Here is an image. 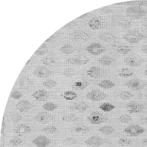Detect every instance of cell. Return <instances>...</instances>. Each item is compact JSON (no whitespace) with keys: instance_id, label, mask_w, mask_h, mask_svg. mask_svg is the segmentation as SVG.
<instances>
[{"instance_id":"cell-28","label":"cell","mask_w":147,"mask_h":147,"mask_svg":"<svg viewBox=\"0 0 147 147\" xmlns=\"http://www.w3.org/2000/svg\"><path fill=\"white\" fill-rule=\"evenodd\" d=\"M100 109L105 112H109L112 111L115 108V106L109 102H104L99 107Z\"/></svg>"},{"instance_id":"cell-8","label":"cell","mask_w":147,"mask_h":147,"mask_svg":"<svg viewBox=\"0 0 147 147\" xmlns=\"http://www.w3.org/2000/svg\"><path fill=\"white\" fill-rule=\"evenodd\" d=\"M108 96L107 94L98 90H92L86 95L87 98L92 101H100L103 100Z\"/></svg>"},{"instance_id":"cell-49","label":"cell","mask_w":147,"mask_h":147,"mask_svg":"<svg viewBox=\"0 0 147 147\" xmlns=\"http://www.w3.org/2000/svg\"><path fill=\"white\" fill-rule=\"evenodd\" d=\"M75 24H76L74 22V21H72L68 23L67 25H65L64 27L68 28H73V27H74Z\"/></svg>"},{"instance_id":"cell-36","label":"cell","mask_w":147,"mask_h":147,"mask_svg":"<svg viewBox=\"0 0 147 147\" xmlns=\"http://www.w3.org/2000/svg\"><path fill=\"white\" fill-rule=\"evenodd\" d=\"M131 120V117L127 114H122L118 118L119 122L122 124H127L130 122Z\"/></svg>"},{"instance_id":"cell-55","label":"cell","mask_w":147,"mask_h":147,"mask_svg":"<svg viewBox=\"0 0 147 147\" xmlns=\"http://www.w3.org/2000/svg\"><path fill=\"white\" fill-rule=\"evenodd\" d=\"M145 24L147 27V19H146V21H145Z\"/></svg>"},{"instance_id":"cell-48","label":"cell","mask_w":147,"mask_h":147,"mask_svg":"<svg viewBox=\"0 0 147 147\" xmlns=\"http://www.w3.org/2000/svg\"><path fill=\"white\" fill-rule=\"evenodd\" d=\"M11 119L13 122L14 123H18L22 119V118L20 115L16 114H14L12 116Z\"/></svg>"},{"instance_id":"cell-4","label":"cell","mask_w":147,"mask_h":147,"mask_svg":"<svg viewBox=\"0 0 147 147\" xmlns=\"http://www.w3.org/2000/svg\"><path fill=\"white\" fill-rule=\"evenodd\" d=\"M145 108L143 103L138 101H130L126 105L127 111L131 113H141L144 110Z\"/></svg>"},{"instance_id":"cell-6","label":"cell","mask_w":147,"mask_h":147,"mask_svg":"<svg viewBox=\"0 0 147 147\" xmlns=\"http://www.w3.org/2000/svg\"><path fill=\"white\" fill-rule=\"evenodd\" d=\"M88 119L92 125H99L105 122L107 118L102 113L95 111L91 113L88 116Z\"/></svg>"},{"instance_id":"cell-25","label":"cell","mask_w":147,"mask_h":147,"mask_svg":"<svg viewBox=\"0 0 147 147\" xmlns=\"http://www.w3.org/2000/svg\"><path fill=\"white\" fill-rule=\"evenodd\" d=\"M115 60L113 58L108 56H105L101 57L98 60L100 64L103 66H108L112 64Z\"/></svg>"},{"instance_id":"cell-56","label":"cell","mask_w":147,"mask_h":147,"mask_svg":"<svg viewBox=\"0 0 147 147\" xmlns=\"http://www.w3.org/2000/svg\"><path fill=\"white\" fill-rule=\"evenodd\" d=\"M145 74L147 76V70H146V71H145Z\"/></svg>"},{"instance_id":"cell-54","label":"cell","mask_w":147,"mask_h":147,"mask_svg":"<svg viewBox=\"0 0 147 147\" xmlns=\"http://www.w3.org/2000/svg\"><path fill=\"white\" fill-rule=\"evenodd\" d=\"M144 120H145V122L147 124V115L146 116V117H145Z\"/></svg>"},{"instance_id":"cell-30","label":"cell","mask_w":147,"mask_h":147,"mask_svg":"<svg viewBox=\"0 0 147 147\" xmlns=\"http://www.w3.org/2000/svg\"><path fill=\"white\" fill-rule=\"evenodd\" d=\"M119 97L124 100H128L131 99L134 97V95L130 92L127 91H123L121 92L119 95Z\"/></svg>"},{"instance_id":"cell-11","label":"cell","mask_w":147,"mask_h":147,"mask_svg":"<svg viewBox=\"0 0 147 147\" xmlns=\"http://www.w3.org/2000/svg\"><path fill=\"white\" fill-rule=\"evenodd\" d=\"M85 143L91 147H99L104 143V141L98 136H92L85 140Z\"/></svg>"},{"instance_id":"cell-53","label":"cell","mask_w":147,"mask_h":147,"mask_svg":"<svg viewBox=\"0 0 147 147\" xmlns=\"http://www.w3.org/2000/svg\"><path fill=\"white\" fill-rule=\"evenodd\" d=\"M88 15V13H86V14H84V15H82V16H81V17H78V18H84V17H86L87 15Z\"/></svg>"},{"instance_id":"cell-52","label":"cell","mask_w":147,"mask_h":147,"mask_svg":"<svg viewBox=\"0 0 147 147\" xmlns=\"http://www.w3.org/2000/svg\"><path fill=\"white\" fill-rule=\"evenodd\" d=\"M142 142H143L144 144H145L146 146H147V138L145 139V140H144L143 141H142Z\"/></svg>"},{"instance_id":"cell-34","label":"cell","mask_w":147,"mask_h":147,"mask_svg":"<svg viewBox=\"0 0 147 147\" xmlns=\"http://www.w3.org/2000/svg\"><path fill=\"white\" fill-rule=\"evenodd\" d=\"M63 120L64 121L67 122H76L79 120L78 116L74 114H69L64 116L63 117Z\"/></svg>"},{"instance_id":"cell-19","label":"cell","mask_w":147,"mask_h":147,"mask_svg":"<svg viewBox=\"0 0 147 147\" xmlns=\"http://www.w3.org/2000/svg\"><path fill=\"white\" fill-rule=\"evenodd\" d=\"M71 38L76 41H84L89 38L86 33L81 31L74 32L71 34Z\"/></svg>"},{"instance_id":"cell-37","label":"cell","mask_w":147,"mask_h":147,"mask_svg":"<svg viewBox=\"0 0 147 147\" xmlns=\"http://www.w3.org/2000/svg\"><path fill=\"white\" fill-rule=\"evenodd\" d=\"M42 108L47 111H53L57 109L58 107L56 104L53 102H48L42 106Z\"/></svg>"},{"instance_id":"cell-7","label":"cell","mask_w":147,"mask_h":147,"mask_svg":"<svg viewBox=\"0 0 147 147\" xmlns=\"http://www.w3.org/2000/svg\"><path fill=\"white\" fill-rule=\"evenodd\" d=\"M86 51L93 55L102 54L106 51V48L101 44L97 42L92 43L86 48Z\"/></svg>"},{"instance_id":"cell-2","label":"cell","mask_w":147,"mask_h":147,"mask_svg":"<svg viewBox=\"0 0 147 147\" xmlns=\"http://www.w3.org/2000/svg\"><path fill=\"white\" fill-rule=\"evenodd\" d=\"M125 85L132 90L139 91L146 88L147 83L143 80L136 78L129 80L125 83Z\"/></svg>"},{"instance_id":"cell-38","label":"cell","mask_w":147,"mask_h":147,"mask_svg":"<svg viewBox=\"0 0 147 147\" xmlns=\"http://www.w3.org/2000/svg\"><path fill=\"white\" fill-rule=\"evenodd\" d=\"M131 50L130 47L127 45H121L117 48V51L121 54H126L128 53Z\"/></svg>"},{"instance_id":"cell-16","label":"cell","mask_w":147,"mask_h":147,"mask_svg":"<svg viewBox=\"0 0 147 147\" xmlns=\"http://www.w3.org/2000/svg\"><path fill=\"white\" fill-rule=\"evenodd\" d=\"M16 107L20 112L25 113L28 112L32 108V105L29 101L23 100L17 103Z\"/></svg>"},{"instance_id":"cell-27","label":"cell","mask_w":147,"mask_h":147,"mask_svg":"<svg viewBox=\"0 0 147 147\" xmlns=\"http://www.w3.org/2000/svg\"><path fill=\"white\" fill-rule=\"evenodd\" d=\"M99 130L102 134L105 135H110L115 131V129L113 127L109 125H105L101 127Z\"/></svg>"},{"instance_id":"cell-9","label":"cell","mask_w":147,"mask_h":147,"mask_svg":"<svg viewBox=\"0 0 147 147\" xmlns=\"http://www.w3.org/2000/svg\"><path fill=\"white\" fill-rule=\"evenodd\" d=\"M124 62L128 66L131 67H138L144 62L143 58L138 56H131L124 59Z\"/></svg>"},{"instance_id":"cell-45","label":"cell","mask_w":147,"mask_h":147,"mask_svg":"<svg viewBox=\"0 0 147 147\" xmlns=\"http://www.w3.org/2000/svg\"><path fill=\"white\" fill-rule=\"evenodd\" d=\"M22 142V140L18 138H14L12 139L9 141L10 145L13 146H16L20 144Z\"/></svg>"},{"instance_id":"cell-12","label":"cell","mask_w":147,"mask_h":147,"mask_svg":"<svg viewBox=\"0 0 147 147\" xmlns=\"http://www.w3.org/2000/svg\"><path fill=\"white\" fill-rule=\"evenodd\" d=\"M68 63L70 64L77 65H85L90 62L89 59L85 56H77L68 59Z\"/></svg>"},{"instance_id":"cell-15","label":"cell","mask_w":147,"mask_h":147,"mask_svg":"<svg viewBox=\"0 0 147 147\" xmlns=\"http://www.w3.org/2000/svg\"><path fill=\"white\" fill-rule=\"evenodd\" d=\"M103 71L102 69L97 67H92L90 68L87 71L88 76L91 78H98L103 76Z\"/></svg>"},{"instance_id":"cell-10","label":"cell","mask_w":147,"mask_h":147,"mask_svg":"<svg viewBox=\"0 0 147 147\" xmlns=\"http://www.w3.org/2000/svg\"><path fill=\"white\" fill-rule=\"evenodd\" d=\"M36 121L41 124H45L49 123L54 120V117L51 114L46 112H40L34 117Z\"/></svg>"},{"instance_id":"cell-47","label":"cell","mask_w":147,"mask_h":147,"mask_svg":"<svg viewBox=\"0 0 147 147\" xmlns=\"http://www.w3.org/2000/svg\"><path fill=\"white\" fill-rule=\"evenodd\" d=\"M22 96V94L19 91H14L11 94V97L14 99H19Z\"/></svg>"},{"instance_id":"cell-50","label":"cell","mask_w":147,"mask_h":147,"mask_svg":"<svg viewBox=\"0 0 147 147\" xmlns=\"http://www.w3.org/2000/svg\"><path fill=\"white\" fill-rule=\"evenodd\" d=\"M142 50L143 52L145 53L146 54H147V44L146 45L143 46L142 49Z\"/></svg>"},{"instance_id":"cell-32","label":"cell","mask_w":147,"mask_h":147,"mask_svg":"<svg viewBox=\"0 0 147 147\" xmlns=\"http://www.w3.org/2000/svg\"><path fill=\"white\" fill-rule=\"evenodd\" d=\"M133 74V72L128 68H122L119 73V76L123 78H129Z\"/></svg>"},{"instance_id":"cell-23","label":"cell","mask_w":147,"mask_h":147,"mask_svg":"<svg viewBox=\"0 0 147 147\" xmlns=\"http://www.w3.org/2000/svg\"><path fill=\"white\" fill-rule=\"evenodd\" d=\"M32 85L31 81L28 78L24 77L20 79L19 82V86L20 89L26 90L29 88Z\"/></svg>"},{"instance_id":"cell-22","label":"cell","mask_w":147,"mask_h":147,"mask_svg":"<svg viewBox=\"0 0 147 147\" xmlns=\"http://www.w3.org/2000/svg\"><path fill=\"white\" fill-rule=\"evenodd\" d=\"M89 85V83L88 82L85 80H82L74 82L72 85V88L76 90H82L86 88Z\"/></svg>"},{"instance_id":"cell-31","label":"cell","mask_w":147,"mask_h":147,"mask_svg":"<svg viewBox=\"0 0 147 147\" xmlns=\"http://www.w3.org/2000/svg\"><path fill=\"white\" fill-rule=\"evenodd\" d=\"M60 51L63 54H70L73 53L75 51V49L73 46L67 44L63 46L60 49Z\"/></svg>"},{"instance_id":"cell-58","label":"cell","mask_w":147,"mask_h":147,"mask_svg":"<svg viewBox=\"0 0 147 147\" xmlns=\"http://www.w3.org/2000/svg\"><path fill=\"white\" fill-rule=\"evenodd\" d=\"M145 97H146V98L147 99V94L145 95Z\"/></svg>"},{"instance_id":"cell-17","label":"cell","mask_w":147,"mask_h":147,"mask_svg":"<svg viewBox=\"0 0 147 147\" xmlns=\"http://www.w3.org/2000/svg\"><path fill=\"white\" fill-rule=\"evenodd\" d=\"M13 131L17 135L22 136L30 133L31 131V129L28 125L21 124L16 126L13 129Z\"/></svg>"},{"instance_id":"cell-24","label":"cell","mask_w":147,"mask_h":147,"mask_svg":"<svg viewBox=\"0 0 147 147\" xmlns=\"http://www.w3.org/2000/svg\"><path fill=\"white\" fill-rule=\"evenodd\" d=\"M100 39L104 42H114L116 39L114 36L109 33H103L100 34L99 36Z\"/></svg>"},{"instance_id":"cell-18","label":"cell","mask_w":147,"mask_h":147,"mask_svg":"<svg viewBox=\"0 0 147 147\" xmlns=\"http://www.w3.org/2000/svg\"><path fill=\"white\" fill-rule=\"evenodd\" d=\"M70 108L73 110L83 112L88 110L89 107L85 102L83 101H79L73 103Z\"/></svg>"},{"instance_id":"cell-44","label":"cell","mask_w":147,"mask_h":147,"mask_svg":"<svg viewBox=\"0 0 147 147\" xmlns=\"http://www.w3.org/2000/svg\"><path fill=\"white\" fill-rule=\"evenodd\" d=\"M63 142L64 144L69 146L74 145L77 143V141L75 139L72 138H67L63 140Z\"/></svg>"},{"instance_id":"cell-14","label":"cell","mask_w":147,"mask_h":147,"mask_svg":"<svg viewBox=\"0 0 147 147\" xmlns=\"http://www.w3.org/2000/svg\"><path fill=\"white\" fill-rule=\"evenodd\" d=\"M35 76L40 78H48L51 74V72L47 68L44 67H40L36 68L33 71Z\"/></svg>"},{"instance_id":"cell-46","label":"cell","mask_w":147,"mask_h":147,"mask_svg":"<svg viewBox=\"0 0 147 147\" xmlns=\"http://www.w3.org/2000/svg\"><path fill=\"white\" fill-rule=\"evenodd\" d=\"M131 22L129 21L125 20L120 23L119 25L123 28L127 29L130 27L131 25Z\"/></svg>"},{"instance_id":"cell-3","label":"cell","mask_w":147,"mask_h":147,"mask_svg":"<svg viewBox=\"0 0 147 147\" xmlns=\"http://www.w3.org/2000/svg\"><path fill=\"white\" fill-rule=\"evenodd\" d=\"M123 38L129 43L136 44L140 42L144 38V36L137 31H131L124 35Z\"/></svg>"},{"instance_id":"cell-1","label":"cell","mask_w":147,"mask_h":147,"mask_svg":"<svg viewBox=\"0 0 147 147\" xmlns=\"http://www.w3.org/2000/svg\"><path fill=\"white\" fill-rule=\"evenodd\" d=\"M126 12L127 15L131 19L137 20L144 16L147 12L139 6H133L127 8Z\"/></svg>"},{"instance_id":"cell-40","label":"cell","mask_w":147,"mask_h":147,"mask_svg":"<svg viewBox=\"0 0 147 147\" xmlns=\"http://www.w3.org/2000/svg\"><path fill=\"white\" fill-rule=\"evenodd\" d=\"M43 86L48 89H51L54 88L57 85V83L52 80H48L42 83Z\"/></svg>"},{"instance_id":"cell-13","label":"cell","mask_w":147,"mask_h":147,"mask_svg":"<svg viewBox=\"0 0 147 147\" xmlns=\"http://www.w3.org/2000/svg\"><path fill=\"white\" fill-rule=\"evenodd\" d=\"M32 143L38 147H45L50 144L51 141L45 136H39L32 140Z\"/></svg>"},{"instance_id":"cell-33","label":"cell","mask_w":147,"mask_h":147,"mask_svg":"<svg viewBox=\"0 0 147 147\" xmlns=\"http://www.w3.org/2000/svg\"><path fill=\"white\" fill-rule=\"evenodd\" d=\"M63 98L67 100H71L78 97V95L74 92L68 91L66 92L63 95Z\"/></svg>"},{"instance_id":"cell-42","label":"cell","mask_w":147,"mask_h":147,"mask_svg":"<svg viewBox=\"0 0 147 147\" xmlns=\"http://www.w3.org/2000/svg\"><path fill=\"white\" fill-rule=\"evenodd\" d=\"M132 141L130 139L127 138H123L119 139L118 141V143L121 146H125L130 145Z\"/></svg>"},{"instance_id":"cell-43","label":"cell","mask_w":147,"mask_h":147,"mask_svg":"<svg viewBox=\"0 0 147 147\" xmlns=\"http://www.w3.org/2000/svg\"><path fill=\"white\" fill-rule=\"evenodd\" d=\"M41 62L46 66H50V65H53L55 63L56 61L52 58L47 57L42 59Z\"/></svg>"},{"instance_id":"cell-57","label":"cell","mask_w":147,"mask_h":147,"mask_svg":"<svg viewBox=\"0 0 147 147\" xmlns=\"http://www.w3.org/2000/svg\"><path fill=\"white\" fill-rule=\"evenodd\" d=\"M30 60H29V61H28V62H27V64H28V63H29V62H30Z\"/></svg>"},{"instance_id":"cell-51","label":"cell","mask_w":147,"mask_h":147,"mask_svg":"<svg viewBox=\"0 0 147 147\" xmlns=\"http://www.w3.org/2000/svg\"><path fill=\"white\" fill-rule=\"evenodd\" d=\"M55 38V37H54V36L52 35L51 37H50L49 38H48V39H47V40L45 41V42H49L51 41L52 40H53V38Z\"/></svg>"},{"instance_id":"cell-39","label":"cell","mask_w":147,"mask_h":147,"mask_svg":"<svg viewBox=\"0 0 147 147\" xmlns=\"http://www.w3.org/2000/svg\"><path fill=\"white\" fill-rule=\"evenodd\" d=\"M48 51L47 46L45 44H43L35 52L34 54L37 56H42L47 53Z\"/></svg>"},{"instance_id":"cell-29","label":"cell","mask_w":147,"mask_h":147,"mask_svg":"<svg viewBox=\"0 0 147 147\" xmlns=\"http://www.w3.org/2000/svg\"><path fill=\"white\" fill-rule=\"evenodd\" d=\"M74 131L76 133L80 134H85L89 132V129L88 127L83 125H78L74 128Z\"/></svg>"},{"instance_id":"cell-21","label":"cell","mask_w":147,"mask_h":147,"mask_svg":"<svg viewBox=\"0 0 147 147\" xmlns=\"http://www.w3.org/2000/svg\"><path fill=\"white\" fill-rule=\"evenodd\" d=\"M88 25L90 28L94 30H99L102 28L103 27L102 23L101 21L98 18L92 19L88 22Z\"/></svg>"},{"instance_id":"cell-26","label":"cell","mask_w":147,"mask_h":147,"mask_svg":"<svg viewBox=\"0 0 147 147\" xmlns=\"http://www.w3.org/2000/svg\"><path fill=\"white\" fill-rule=\"evenodd\" d=\"M99 86L105 89L112 88L115 86V84L111 80H103L98 84Z\"/></svg>"},{"instance_id":"cell-20","label":"cell","mask_w":147,"mask_h":147,"mask_svg":"<svg viewBox=\"0 0 147 147\" xmlns=\"http://www.w3.org/2000/svg\"><path fill=\"white\" fill-rule=\"evenodd\" d=\"M32 96L38 101H42L48 99L49 95L47 92L45 90H39L35 92Z\"/></svg>"},{"instance_id":"cell-5","label":"cell","mask_w":147,"mask_h":147,"mask_svg":"<svg viewBox=\"0 0 147 147\" xmlns=\"http://www.w3.org/2000/svg\"><path fill=\"white\" fill-rule=\"evenodd\" d=\"M145 129L138 125H131L124 129L126 134L131 137H136L141 135L145 132Z\"/></svg>"},{"instance_id":"cell-41","label":"cell","mask_w":147,"mask_h":147,"mask_svg":"<svg viewBox=\"0 0 147 147\" xmlns=\"http://www.w3.org/2000/svg\"><path fill=\"white\" fill-rule=\"evenodd\" d=\"M76 71L74 69L72 68H67L64 70L63 74L65 77L67 78H71L75 75Z\"/></svg>"},{"instance_id":"cell-35","label":"cell","mask_w":147,"mask_h":147,"mask_svg":"<svg viewBox=\"0 0 147 147\" xmlns=\"http://www.w3.org/2000/svg\"><path fill=\"white\" fill-rule=\"evenodd\" d=\"M58 131L57 128L54 126H47L44 127L42 129V131L49 134H53L57 132Z\"/></svg>"}]
</instances>
